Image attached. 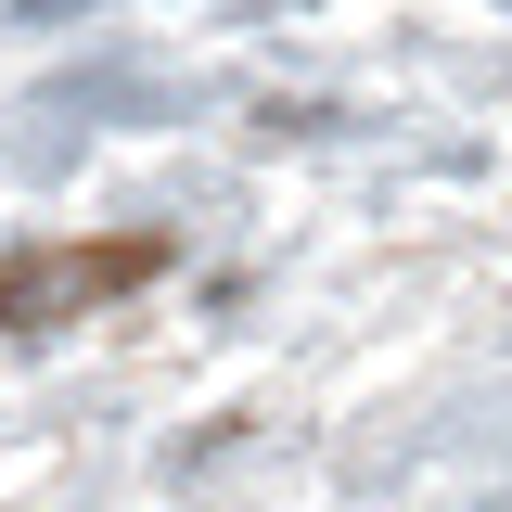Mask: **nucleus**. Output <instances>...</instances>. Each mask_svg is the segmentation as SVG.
Wrapping results in <instances>:
<instances>
[{
  "label": "nucleus",
  "mask_w": 512,
  "mask_h": 512,
  "mask_svg": "<svg viewBox=\"0 0 512 512\" xmlns=\"http://www.w3.org/2000/svg\"><path fill=\"white\" fill-rule=\"evenodd\" d=\"M128 282H154V244H52V256H13L0 269V333H39V320H77L128 295Z\"/></svg>",
  "instance_id": "f257e3e1"
}]
</instances>
